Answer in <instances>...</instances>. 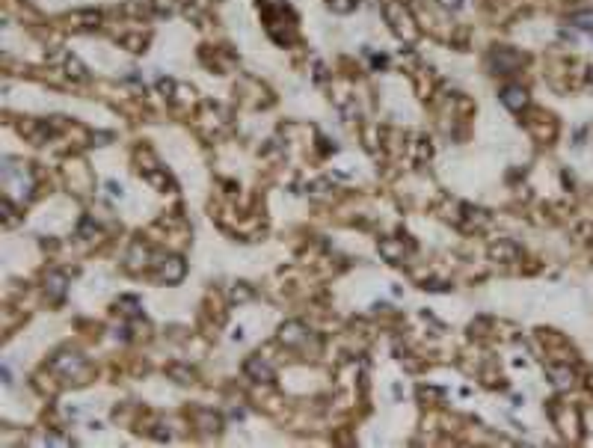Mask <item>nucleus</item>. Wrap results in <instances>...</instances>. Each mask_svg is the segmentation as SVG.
<instances>
[{"instance_id":"obj_1","label":"nucleus","mask_w":593,"mask_h":448,"mask_svg":"<svg viewBox=\"0 0 593 448\" xmlns=\"http://www.w3.org/2000/svg\"><path fill=\"white\" fill-rule=\"evenodd\" d=\"M160 276H164L166 282H178L184 276V262L181 258H164V264H160Z\"/></svg>"},{"instance_id":"obj_2","label":"nucleus","mask_w":593,"mask_h":448,"mask_svg":"<svg viewBox=\"0 0 593 448\" xmlns=\"http://www.w3.org/2000/svg\"><path fill=\"white\" fill-rule=\"evenodd\" d=\"M501 101H505L510 110H519V107L525 104V89L522 86H507L505 92H501Z\"/></svg>"},{"instance_id":"obj_3","label":"nucleus","mask_w":593,"mask_h":448,"mask_svg":"<svg viewBox=\"0 0 593 448\" xmlns=\"http://www.w3.org/2000/svg\"><path fill=\"white\" fill-rule=\"evenodd\" d=\"M247 371H249V374H255L258 380H262V377H264V380H273V371H270V365H262V362H258V360H253V362H249V365H247Z\"/></svg>"},{"instance_id":"obj_4","label":"nucleus","mask_w":593,"mask_h":448,"mask_svg":"<svg viewBox=\"0 0 593 448\" xmlns=\"http://www.w3.org/2000/svg\"><path fill=\"white\" fill-rule=\"evenodd\" d=\"M572 24L585 27V30H593V12H576L572 15Z\"/></svg>"}]
</instances>
